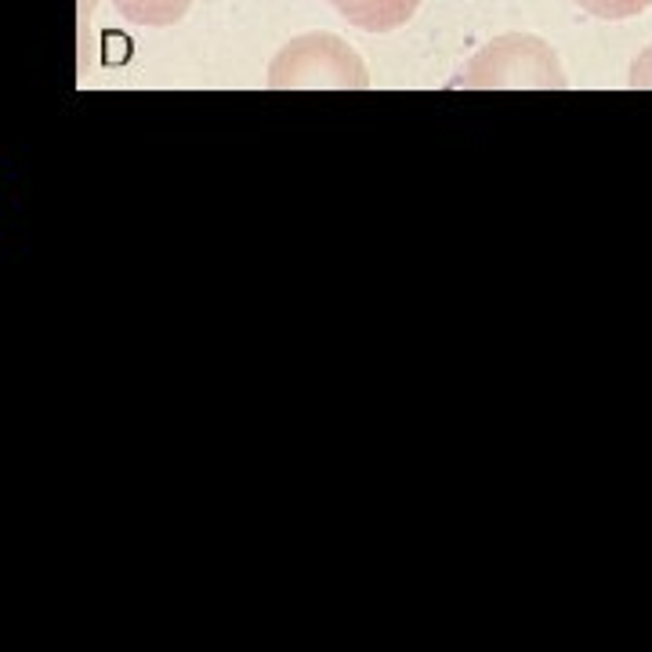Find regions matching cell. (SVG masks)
Returning a JSON list of instances; mask_svg holds the SVG:
<instances>
[{
	"instance_id": "obj_1",
	"label": "cell",
	"mask_w": 652,
	"mask_h": 652,
	"mask_svg": "<svg viewBox=\"0 0 652 652\" xmlns=\"http://www.w3.org/2000/svg\"><path fill=\"white\" fill-rule=\"evenodd\" d=\"M566 84V70H562L555 48L537 37H518V33L485 44L453 81V87H475V91H504V87L512 91H522V87L551 91L555 87L562 91Z\"/></svg>"
},
{
	"instance_id": "obj_2",
	"label": "cell",
	"mask_w": 652,
	"mask_h": 652,
	"mask_svg": "<svg viewBox=\"0 0 652 652\" xmlns=\"http://www.w3.org/2000/svg\"><path fill=\"white\" fill-rule=\"evenodd\" d=\"M269 87L275 91H316V87H337V91H362L370 87V73L345 40L330 33H308L291 40L269 65Z\"/></svg>"
},
{
	"instance_id": "obj_3",
	"label": "cell",
	"mask_w": 652,
	"mask_h": 652,
	"mask_svg": "<svg viewBox=\"0 0 652 652\" xmlns=\"http://www.w3.org/2000/svg\"><path fill=\"white\" fill-rule=\"evenodd\" d=\"M352 26L367 33H392L414 19L421 0H330Z\"/></svg>"
},
{
	"instance_id": "obj_4",
	"label": "cell",
	"mask_w": 652,
	"mask_h": 652,
	"mask_svg": "<svg viewBox=\"0 0 652 652\" xmlns=\"http://www.w3.org/2000/svg\"><path fill=\"white\" fill-rule=\"evenodd\" d=\"M113 4L135 26H174L185 19L193 0H113Z\"/></svg>"
},
{
	"instance_id": "obj_5",
	"label": "cell",
	"mask_w": 652,
	"mask_h": 652,
	"mask_svg": "<svg viewBox=\"0 0 652 652\" xmlns=\"http://www.w3.org/2000/svg\"><path fill=\"white\" fill-rule=\"evenodd\" d=\"M573 4H580L588 15L599 19H631L652 8V0H573Z\"/></svg>"
},
{
	"instance_id": "obj_6",
	"label": "cell",
	"mask_w": 652,
	"mask_h": 652,
	"mask_svg": "<svg viewBox=\"0 0 652 652\" xmlns=\"http://www.w3.org/2000/svg\"><path fill=\"white\" fill-rule=\"evenodd\" d=\"M627 84L638 87V91H652V44L635 59V65H631V81H627Z\"/></svg>"
}]
</instances>
